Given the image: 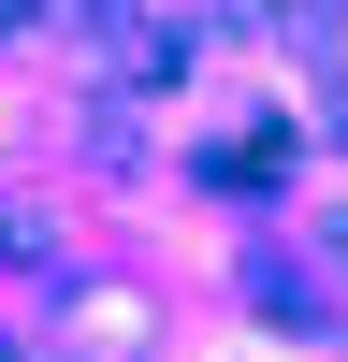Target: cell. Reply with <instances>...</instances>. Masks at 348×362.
<instances>
[{
  "label": "cell",
  "instance_id": "6da1fadb",
  "mask_svg": "<svg viewBox=\"0 0 348 362\" xmlns=\"http://www.w3.org/2000/svg\"><path fill=\"white\" fill-rule=\"evenodd\" d=\"M73 334H87V348H131V334H145V305H116V290H87V305H73Z\"/></svg>",
  "mask_w": 348,
  "mask_h": 362
}]
</instances>
